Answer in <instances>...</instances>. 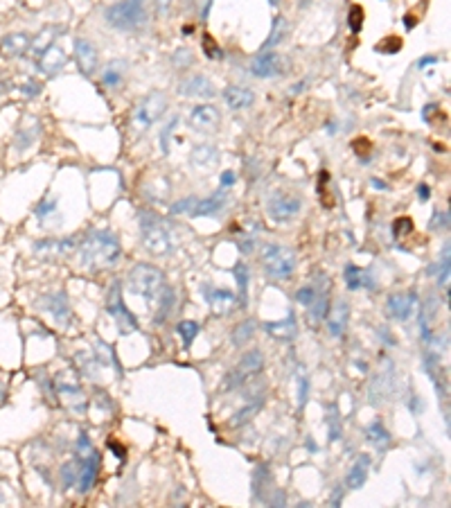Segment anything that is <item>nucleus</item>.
Listing matches in <instances>:
<instances>
[{
    "label": "nucleus",
    "mask_w": 451,
    "mask_h": 508,
    "mask_svg": "<svg viewBox=\"0 0 451 508\" xmlns=\"http://www.w3.org/2000/svg\"><path fill=\"white\" fill-rule=\"evenodd\" d=\"M57 32H59L57 27H45V29L38 32V36H32V45H29V50L34 52V57H38L43 50L50 48V45L54 43V38H57V36H54Z\"/></svg>",
    "instance_id": "37"
},
{
    "label": "nucleus",
    "mask_w": 451,
    "mask_h": 508,
    "mask_svg": "<svg viewBox=\"0 0 451 508\" xmlns=\"http://www.w3.org/2000/svg\"><path fill=\"white\" fill-rule=\"evenodd\" d=\"M215 93H217L215 84L210 82L206 75H192L185 82H181V86H178V95H183V97L208 99V97H212Z\"/></svg>",
    "instance_id": "19"
},
{
    "label": "nucleus",
    "mask_w": 451,
    "mask_h": 508,
    "mask_svg": "<svg viewBox=\"0 0 451 508\" xmlns=\"http://www.w3.org/2000/svg\"><path fill=\"white\" fill-rule=\"evenodd\" d=\"M204 48H206V52L210 50V52H212V55H208L210 59H219L221 57V50L219 48H217V45H215V41H212V38H206V41H204Z\"/></svg>",
    "instance_id": "54"
},
{
    "label": "nucleus",
    "mask_w": 451,
    "mask_h": 508,
    "mask_svg": "<svg viewBox=\"0 0 451 508\" xmlns=\"http://www.w3.org/2000/svg\"><path fill=\"white\" fill-rule=\"evenodd\" d=\"M127 287L131 294L149 298L151 301V298H156L160 294V289L165 287V274L149 263H138L131 267V271L127 276Z\"/></svg>",
    "instance_id": "4"
},
{
    "label": "nucleus",
    "mask_w": 451,
    "mask_h": 508,
    "mask_svg": "<svg viewBox=\"0 0 451 508\" xmlns=\"http://www.w3.org/2000/svg\"><path fill=\"white\" fill-rule=\"evenodd\" d=\"M66 66H68V55H66L64 45H59V43H52L48 50H43L41 55L36 57V68L48 77L59 75Z\"/></svg>",
    "instance_id": "12"
},
{
    "label": "nucleus",
    "mask_w": 451,
    "mask_h": 508,
    "mask_svg": "<svg viewBox=\"0 0 451 508\" xmlns=\"http://www.w3.org/2000/svg\"><path fill=\"white\" fill-rule=\"evenodd\" d=\"M377 52H382V55H395V52L402 50V38L400 36H388L384 38L382 43H377Z\"/></svg>",
    "instance_id": "43"
},
{
    "label": "nucleus",
    "mask_w": 451,
    "mask_h": 508,
    "mask_svg": "<svg viewBox=\"0 0 451 508\" xmlns=\"http://www.w3.org/2000/svg\"><path fill=\"white\" fill-rule=\"evenodd\" d=\"M411 228H413L411 217H398L393 221V237H404L406 233H411Z\"/></svg>",
    "instance_id": "47"
},
{
    "label": "nucleus",
    "mask_w": 451,
    "mask_h": 508,
    "mask_svg": "<svg viewBox=\"0 0 451 508\" xmlns=\"http://www.w3.org/2000/svg\"><path fill=\"white\" fill-rule=\"evenodd\" d=\"M54 210H57V199H43V202L36 206V217L43 221L45 217H50Z\"/></svg>",
    "instance_id": "48"
},
{
    "label": "nucleus",
    "mask_w": 451,
    "mask_h": 508,
    "mask_svg": "<svg viewBox=\"0 0 451 508\" xmlns=\"http://www.w3.org/2000/svg\"><path fill=\"white\" fill-rule=\"evenodd\" d=\"M77 246V237H70V240H41L34 244V251L38 256L52 258V256H64V253H70Z\"/></svg>",
    "instance_id": "25"
},
{
    "label": "nucleus",
    "mask_w": 451,
    "mask_h": 508,
    "mask_svg": "<svg viewBox=\"0 0 451 508\" xmlns=\"http://www.w3.org/2000/svg\"><path fill=\"white\" fill-rule=\"evenodd\" d=\"M140 224V240H143L145 249L154 253V256H167L174 249V237H172V228L162 217H158L156 213L143 210L138 217Z\"/></svg>",
    "instance_id": "2"
},
{
    "label": "nucleus",
    "mask_w": 451,
    "mask_h": 508,
    "mask_svg": "<svg viewBox=\"0 0 451 508\" xmlns=\"http://www.w3.org/2000/svg\"><path fill=\"white\" fill-rule=\"evenodd\" d=\"M104 19L115 29H124V32L140 29L147 23L145 0H118L104 12Z\"/></svg>",
    "instance_id": "3"
},
{
    "label": "nucleus",
    "mask_w": 451,
    "mask_h": 508,
    "mask_svg": "<svg viewBox=\"0 0 451 508\" xmlns=\"http://www.w3.org/2000/svg\"><path fill=\"white\" fill-rule=\"evenodd\" d=\"M348 25H350V29L356 34V32H361V27H363V10L359 5H352L350 7V12H348Z\"/></svg>",
    "instance_id": "42"
},
{
    "label": "nucleus",
    "mask_w": 451,
    "mask_h": 508,
    "mask_svg": "<svg viewBox=\"0 0 451 508\" xmlns=\"http://www.w3.org/2000/svg\"><path fill=\"white\" fill-rule=\"evenodd\" d=\"M54 389H57V396L61 398L66 409L77 411V413H82L86 409V396H84L82 387L75 380H70L68 375L61 373L57 380H54Z\"/></svg>",
    "instance_id": "10"
},
{
    "label": "nucleus",
    "mask_w": 451,
    "mask_h": 508,
    "mask_svg": "<svg viewBox=\"0 0 451 508\" xmlns=\"http://www.w3.org/2000/svg\"><path fill=\"white\" fill-rule=\"evenodd\" d=\"M307 312H309V321L314 323H321L325 317L330 314V298H328V291L325 289H318L316 291V298L312 301V305L307 307Z\"/></svg>",
    "instance_id": "33"
},
{
    "label": "nucleus",
    "mask_w": 451,
    "mask_h": 508,
    "mask_svg": "<svg viewBox=\"0 0 451 508\" xmlns=\"http://www.w3.org/2000/svg\"><path fill=\"white\" fill-rule=\"evenodd\" d=\"M287 34V21L284 16H276L273 19V27H271V34L267 41L262 43V50H269V48H276V45L282 41Z\"/></svg>",
    "instance_id": "38"
},
{
    "label": "nucleus",
    "mask_w": 451,
    "mask_h": 508,
    "mask_svg": "<svg viewBox=\"0 0 451 508\" xmlns=\"http://www.w3.org/2000/svg\"><path fill=\"white\" fill-rule=\"evenodd\" d=\"M269 3H271V5H278V0H269Z\"/></svg>",
    "instance_id": "61"
},
{
    "label": "nucleus",
    "mask_w": 451,
    "mask_h": 508,
    "mask_svg": "<svg viewBox=\"0 0 451 508\" xmlns=\"http://www.w3.org/2000/svg\"><path fill=\"white\" fill-rule=\"evenodd\" d=\"M260 263L271 278L289 280L295 271V253L293 249L282 246V244H264Z\"/></svg>",
    "instance_id": "5"
},
{
    "label": "nucleus",
    "mask_w": 451,
    "mask_h": 508,
    "mask_svg": "<svg viewBox=\"0 0 451 508\" xmlns=\"http://www.w3.org/2000/svg\"><path fill=\"white\" fill-rule=\"evenodd\" d=\"M226 188H219L215 192V195H210L206 199H197V206L192 208L190 217H215V215H219L226 206Z\"/></svg>",
    "instance_id": "22"
},
{
    "label": "nucleus",
    "mask_w": 451,
    "mask_h": 508,
    "mask_svg": "<svg viewBox=\"0 0 451 508\" xmlns=\"http://www.w3.org/2000/svg\"><path fill=\"white\" fill-rule=\"evenodd\" d=\"M235 179H237L235 172H232V169H226L221 174V188H232L235 186Z\"/></svg>",
    "instance_id": "55"
},
{
    "label": "nucleus",
    "mask_w": 451,
    "mask_h": 508,
    "mask_svg": "<svg viewBox=\"0 0 451 508\" xmlns=\"http://www.w3.org/2000/svg\"><path fill=\"white\" fill-rule=\"evenodd\" d=\"M219 109L215 104H199L190 111V125L197 129V132H212V129L219 127Z\"/></svg>",
    "instance_id": "17"
},
{
    "label": "nucleus",
    "mask_w": 451,
    "mask_h": 508,
    "mask_svg": "<svg viewBox=\"0 0 451 508\" xmlns=\"http://www.w3.org/2000/svg\"><path fill=\"white\" fill-rule=\"evenodd\" d=\"M124 80V64L122 61H111L102 71V82L108 88H118Z\"/></svg>",
    "instance_id": "36"
},
{
    "label": "nucleus",
    "mask_w": 451,
    "mask_h": 508,
    "mask_svg": "<svg viewBox=\"0 0 451 508\" xmlns=\"http://www.w3.org/2000/svg\"><path fill=\"white\" fill-rule=\"evenodd\" d=\"M255 335V321H244L239 323V326L235 328V332H232V346H242L246 341H251Z\"/></svg>",
    "instance_id": "39"
},
{
    "label": "nucleus",
    "mask_w": 451,
    "mask_h": 508,
    "mask_svg": "<svg viewBox=\"0 0 451 508\" xmlns=\"http://www.w3.org/2000/svg\"><path fill=\"white\" fill-rule=\"evenodd\" d=\"M343 278H345V285L348 289H372L375 287V276H372V269H359L356 265H348L345 271H343Z\"/></svg>",
    "instance_id": "24"
},
{
    "label": "nucleus",
    "mask_w": 451,
    "mask_h": 508,
    "mask_svg": "<svg viewBox=\"0 0 451 508\" xmlns=\"http://www.w3.org/2000/svg\"><path fill=\"white\" fill-rule=\"evenodd\" d=\"M232 276H235L237 280V287H239V303L246 305V294H248V267L246 265H237L232 269Z\"/></svg>",
    "instance_id": "40"
},
{
    "label": "nucleus",
    "mask_w": 451,
    "mask_h": 508,
    "mask_svg": "<svg viewBox=\"0 0 451 508\" xmlns=\"http://www.w3.org/2000/svg\"><path fill=\"white\" fill-rule=\"evenodd\" d=\"M417 307L413 291H400V294H391L386 298V312L398 321H409L413 317Z\"/></svg>",
    "instance_id": "15"
},
{
    "label": "nucleus",
    "mask_w": 451,
    "mask_h": 508,
    "mask_svg": "<svg viewBox=\"0 0 451 508\" xmlns=\"http://www.w3.org/2000/svg\"><path fill=\"white\" fill-rule=\"evenodd\" d=\"M29 45H32V36L25 32H12L0 38V55L5 59H19L25 52H29Z\"/></svg>",
    "instance_id": "18"
},
{
    "label": "nucleus",
    "mask_w": 451,
    "mask_h": 508,
    "mask_svg": "<svg viewBox=\"0 0 451 508\" xmlns=\"http://www.w3.org/2000/svg\"><path fill=\"white\" fill-rule=\"evenodd\" d=\"M21 93L25 95V97H36L38 93H41V86L34 82V80H27L25 84L21 86Z\"/></svg>",
    "instance_id": "52"
},
{
    "label": "nucleus",
    "mask_w": 451,
    "mask_h": 508,
    "mask_svg": "<svg viewBox=\"0 0 451 508\" xmlns=\"http://www.w3.org/2000/svg\"><path fill=\"white\" fill-rule=\"evenodd\" d=\"M262 407H264V396H253V398H251V402H248L246 407H242V409H239V411L235 413V418H232V425H235V427L246 425V422L251 420L253 415L262 409Z\"/></svg>",
    "instance_id": "35"
},
{
    "label": "nucleus",
    "mask_w": 451,
    "mask_h": 508,
    "mask_svg": "<svg viewBox=\"0 0 451 508\" xmlns=\"http://www.w3.org/2000/svg\"><path fill=\"white\" fill-rule=\"evenodd\" d=\"M77 253H80V263L84 267L97 271V269H108L118 263L122 246L118 235L111 230H90L88 235H84Z\"/></svg>",
    "instance_id": "1"
},
{
    "label": "nucleus",
    "mask_w": 451,
    "mask_h": 508,
    "mask_svg": "<svg viewBox=\"0 0 451 508\" xmlns=\"http://www.w3.org/2000/svg\"><path fill=\"white\" fill-rule=\"evenodd\" d=\"M158 298V307H156V314H154V321L156 323H162L167 321L169 314L174 312V305H176V289L172 287H162L160 294L156 296Z\"/></svg>",
    "instance_id": "31"
},
{
    "label": "nucleus",
    "mask_w": 451,
    "mask_h": 508,
    "mask_svg": "<svg viewBox=\"0 0 451 508\" xmlns=\"http://www.w3.org/2000/svg\"><path fill=\"white\" fill-rule=\"evenodd\" d=\"M431 228L433 230H442V228H449V213H435L433 219H431Z\"/></svg>",
    "instance_id": "51"
},
{
    "label": "nucleus",
    "mask_w": 451,
    "mask_h": 508,
    "mask_svg": "<svg viewBox=\"0 0 451 508\" xmlns=\"http://www.w3.org/2000/svg\"><path fill=\"white\" fill-rule=\"evenodd\" d=\"M316 291H318V287H302V289L295 291V301H298L300 305L309 307L314 298H316Z\"/></svg>",
    "instance_id": "49"
},
{
    "label": "nucleus",
    "mask_w": 451,
    "mask_h": 508,
    "mask_svg": "<svg viewBox=\"0 0 451 508\" xmlns=\"http://www.w3.org/2000/svg\"><path fill=\"white\" fill-rule=\"evenodd\" d=\"M307 396H309V380L307 377H298V407L300 409L305 407Z\"/></svg>",
    "instance_id": "50"
},
{
    "label": "nucleus",
    "mask_w": 451,
    "mask_h": 508,
    "mask_svg": "<svg viewBox=\"0 0 451 508\" xmlns=\"http://www.w3.org/2000/svg\"><path fill=\"white\" fill-rule=\"evenodd\" d=\"M0 502H3V495H0Z\"/></svg>",
    "instance_id": "63"
},
{
    "label": "nucleus",
    "mask_w": 451,
    "mask_h": 508,
    "mask_svg": "<svg viewBox=\"0 0 451 508\" xmlns=\"http://www.w3.org/2000/svg\"><path fill=\"white\" fill-rule=\"evenodd\" d=\"M264 330H267L271 337L282 339V341H291V339L295 337V332H298L293 314H289V317H287L284 321H269V323H264Z\"/></svg>",
    "instance_id": "28"
},
{
    "label": "nucleus",
    "mask_w": 451,
    "mask_h": 508,
    "mask_svg": "<svg viewBox=\"0 0 451 508\" xmlns=\"http://www.w3.org/2000/svg\"><path fill=\"white\" fill-rule=\"evenodd\" d=\"M262 368H264V355H262V352L260 350H248L246 355L239 359V366L235 368V371H230L228 375H226L223 389L232 391V389L242 387V384L246 382V377L258 375Z\"/></svg>",
    "instance_id": "9"
},
{
    "label": "nucleus",
    "mask_w": 451,
    "mask_h": 508,
    "mask_svg": "<svg viewBox=\"0 0 451 508\" xmlns=\"http://www.w3.org/2000/svg\"><path fill=\"white\" fill-rule=\"evenodd\" d=\"M341 502H343V490H337V495H334V492H332V504L334 506H341Z\"/></svg>",
    "instance_id": "59"
},
{
    "label": "nucleus",
    "mask_w": 451,
    "mask_h": 508,
    "mask_svg": "<svg viewBox=\"0 0 451 508\" xmlns=\"http://www.w3.org/2000/svg\"><path fill=\"white\" fill-rule=\"evenodd\" d=\"M165 111H167V97L162 95L160 90H154L151 95H147L134 109V115H131V129H134V134L149 132V129L162 118Z\"/></svg>",
    "instance_id": "6"
},
{
    "label": "nucleus",
    "mask_w": 451,
    "mask_h": 508,
    "mask_svg": "<svg viewBox=\"0 0 451 508\" xmlns=\"http://www.w3.org/2000/svg\"><path fill=\"white\" fill-rule=\"evenodd\" d=\"M204 298H206L210 310H212V314H217V317H226V314H230L237 307V296L232 294L230 289L206 287Z\"/></svg>",
    "instance_id": "14"
},
{
    "label": "nucleus",
    "mask_w": 451,
    "mask_h": 508,
    "mask_svg": "<svg viewBox=\"0 0 451 508\" xmlns=\"http://www.w3.org/2000/svg\"><path fill=\"white\" fill-rule=\"evenodd\" d=\"M417 197H419V202H429V197H431V188L426 186V183H419V186H417Z\"/></svg>",
    "instance_id": "56"
},
{
    "label": "nucleus",
    "mask_w": 451,
    "mask_h": 508,
    "mask_svg": "<svg viewBox=\"0 0 451 508\" xmlns=\"http://www.w3.org/2000/svg\"><path fill=\"white\" fill-rule=\"evenodd\" d=\"M38 134H41V125H38V120H32V127L23 125V127L19 129V134H16V141H14V145H16V149L25 152L27 147H32L34 141L38 138Z\"/></svg>",
    "instance_id": "34"
},
{
    "label": "nucleus",
    "mask_w": 451,
    "mask_h": 508,
    "mask_svg": "<svg viewBox=\"0 0 451 508\" xmlns=\"http://www.w3.org/2000/svg\"><path fill=\"white\" fill-rule=\"evenodd\" d=\"M190 160L197 167H215L217 160H219V152H217L215 145H208V143L197 145L190 154Z\"/></svg>",
    "instance_id": "30"
},
{
    "label": "nucleus",
    "mask_w": 451,
    "mask_h": 508,
    "mask_svg": "<svg viewBox=\"0 0 451 508\" xmlns=\"http://www.w3.org/2000/svg\"><path fill=\"white\" fill-rule=\"evenodd\" d=\"M43 312H48L54 317V321L59 323L61 328H66L70 323V317H73V312H70V305H68V296L64 291H57V294H48L43 298Z\"/></svg>",
    "instance_id": "20"
},
{
    "label": "nucleus",
    "mask_w": 451,
    "mask_h": 508,
    "mask_svg": "<svg viewBox=\"0 0 451 508\" xmlns=\"http://www.w3.org/2000/svg\"><path fill=\"white\" fill-rule=\"evenodd\" d=\"M300 210H302V199L298 195H287V192H276L267 204L269 217L273 221H280V224H287V221L295 219Z\"/></svg>",
    "instance_id": "8"
},
{
    "label": "nucleus",
    "mask_w": 451,
    "mask_h": 508,
    "mask_svg": "<svg viewBox=\"0 0 451 508\" xmlns=\"http://www.w3.org/2000/svg\"><path fill=\"white\" fill-rule=\"evenodd\" d=\"M5 93V90H3V84H0V95H3Z\"/></svg>",
    "instance_id": "62"
},
{
    "label": "nucleus",
    "mask_w": 451,
    "mask_h": 508,
    "mask_svg": "<svg viewBox=\"0 0 451 508\" xmlns=\"http://www.w3.org/2000/svg\"><path fill=\"white\" fill-rule=\"evenodd\" d=\"M328 425H330V441H339L341 438V418L337 407H330V415H328Z\"/></svg>",
    "instance_id": "45"
},
{
    "label": "nucleus",
    "mask_w": 451,
    "mask_h": 508,
    "mask_svg": "<svg viewBox=\"0 0 451 508\" xmlns=\"http://www.w3.org/2000/svg\"><path fill=\"white\" fill-rule=\"evenodd\" d=\"M365 438H368V443L379 452H384L388 445H391V434H388V429L384 427V422H379V420L368 425V429H365Z\"/></svg>",
    "instance_id": "32"
},
{
    "label": "nucleus",
    "mask_w": 451,
    "mask_h": 508,
    "mask_svg": "<svg viewBox=\"0 0 451 508\" xmlns=\"http://www.w3.org/2000/svg\"><path fill=\"white\" fill-rule=\"evenodd\" d=\"M169 5H172V0H156V7H158V12H160V14H167Z\"/></svg>",
    "instance_id": "58"
},
{
    "label": "nucleus",
    "mask_w": 451,
    "mask_h": 508,
    "mask_svg": "<svg viewBox=\"0 0 451 508\" xmlns=\"http://www.w3.org/2000/svg\"><path fill=\"white\" fill-rule=\"evenodd\" d=\"M372 186H375V188H379V190H384L386 186H384V183L382 181H379V179H372Z\"/></svg>",
    "instance_id": "60"
},
{
    "label": "nucleus",
    "mask_w": 451,
    "mask_h": 508,
    "mask_svg": "<svg viewBox=\"0 0 451 508\" xmlns=\"http://www.w3.org/2000/svg\"><path fill=\"white\" fill-rule=\"evenodd\" d=\"M368 470H370V457H368V454H363V457L356 459V463L350 468V472L345 476V486L350 490L363 488L365 479H368Z\"/></svg>",
    "instance_id": "26"
},
{
    "label": "nucleus",
    "mask_w": 451,
    "mask_h": 508,
    "mask_svg": "<svg viewBox=\"0 0 451 508\" xmlns=\"http://www.w3.org/2000/svg\"><path fill=\"white\" fill-rule=\"evenodd\" d=\"M223 102L230 111H244L251 109L255 102V93L246 86H237V84H230V86L223 88Z\"/></svg>",
    "instance_id": "21"
},
{
    "label": "nucleus",
    "mask_w": 451,
    "mask_h": 508,
    "mask_svg": "<svg viewBox=\"0 0 451 508\" xmlns=\"http://www.w3.org/2000/svg\"><path fill=\"white\" fill-rule=\"evenodd\" d=\"M77 479V461H70L64 468H61V481H64V488H70Z\"/></svg>",
    "instance_id": "46"
},
{
    "label": "nucleus",
    "mask_w": 451,
    "mask_h": 508,
    "mask_svg": "<svg viewBox=\"0 0 451 508\" xmlns=\"http://www.w3.org/2000/svg\"><path fill=\"white\" fill-rule=\"evenodd\" d=\"M75 59H77L80 71L86 77L97 73V64H99L97 48H95V43L88 41V38H77L75 41Z\"/></svg>",
    "instance_id": "16"
},
{
    "label": "nucleus",
    "mask_w": 451,
    "mask_h": 508,
    "mask_svg": "<svg viewBox=\"0 0 451 508\" xmlns=\"http://www.w3.org/2000/svg\"><path fill=\"white\" fill-rule=\"evenodd\" d=\"M106 310L113 317L120 335H131V332H136V330H138L136 314L131 312L129 307L124 305V301H122V285L120 282H113L111 285V291H108V301H106Z\"/></svg>",
    "instance_id": "7"
},
{
    "label": "nucleus",
    "mask_w": 451,
    "mask_h": 508,
    "mask_svg": "<svg viewBox=\"0 0 451 508\" xmlns=\"http://www.w3.org/2000/svg\"><path fill=\"white\" fill-rule=\"evenodd\" d=\"M176 332L183 337L185 346H190L194 339H197V335H199V323L197 321H181L176 326Z\"/></svg>",
    "instance_id": "41"
},
{
    "label": "nucleus",
    "mask_w": 451,
    "mask_h": 508,
    "mask_svg": "<svg viewBox=\"0 0 451 508\" xmlns=\"http://www.w3.org/2000/svg\"><path fill=\"white\" fill-rule=\"evenodd\" d=\"M348 323H350V307H348L345 301H339L337 305L332 307V317H330V323H328L330 335L332 337H343V332L348 330Z\"/></svg>",
    "instance_id": "27"
},
{
    "label": "nucleus",
    "mask_w": 451,
    "mask_h": 508,
    "mask_svg": "<svg viewBox=\"0 0 451 508\" xmlns=\"http://www.w3.org/2000/svg\"><path fill=\"white\" fill-rule=\"evenodd\" d=\"M435 61H438V57H422V59H419V61H417V64H415V66L419 68V71H424V68H426V66H431V64H435Z\"/></svg>",
    "instance_id": "57"
},
{
    "label": "nucleus",
    "mask_w": 451,
    "mask_h": 508,
    "mask_svg": "<svg viewBox=\"0 0 451 508\" xmlns=\"http://www.w3.org/2000/svg\"><path fill=\"white\" fill-rule=\"evenodd\" d=\"M99 474V454L93 452L86 459H77V479L75 486L80 492H88L97 481Z\"/></svg>",
    "instance_id": "13"
},
{
    "label": "nucleus",
    "mask_w": 451,
    "mask_h": 508,
    "mask_svg": "<svg viewBox=\"0 0 451 508\" xmlns=\"http://www.w3.org/2000/svg\"><path fill=\"white\" fill-rule=\"evenodd\" d=\"M176 125H178V118H172V120H169L167 125H165V129H162V136H160V138H162V152H165V154L169 152V149H167V138H169V134L174 132V127H176Z\"/></svg>",
    "instance_id": "53"
},
{
    "label": "nucleus",
    "mask_w": 451,
    "mask_h": 508,
    "mask_svg": "<svg viewBox=\"0 0 451 508\" xmlns=\"http://www.w3.org/2000/svg\"><path fill=\"white\" fill-rule=\"evenodd\" d=\"M271 481L273 479H271V470L267 463L255 468V472H253V499L255 502H264V499H267V492L271 490L269 488Z\"/></svg>",
    "instance_id": "29"
},
{
    "label": "nucleus",
    "mask_w": 451,
    "mask_h": 508,
    "mask_svg": "<svg viewBox=\"0 0 451 508\" xmlns=\"http://www.w3.org/2000/svg\"><path fill=\"white\" fill-rule=\"evenodd\" d=\"M393 387H395V375H393V364H388V371H384L382 375H377L375 380L370 384V400L372 404H379L382 400H386L388 396L393 394Z\"/></svg>",
    "instance_id": "23"
},
{
    "label": "nucleus",
    "mask_w": 451,
    "mask_h": 508,
    "mask_svg": "<svg viewBox=\"0 0 451 508\" xmlns=\"http://www.w3.org/2000/svg\"><path fill=\"white\" fill-rule=\"evenodd\" d=\"M287 61L280 52H271V50H262L258 57L251 61V73L260 80H271V77L284 75Z\"/></svg>",
    "instance_id": "11"
},
{
    "label": "nucleus",
    "mask_w": 451,
    "mask_h": 508,
    "mask_svg": "<svg viewBox=\"0 0 451 508\" xmlns=\"http://www.w3.org/2000/svg\"><path fill=\"white\" fill-rule=\"evenodd\" d=\"M194 206H197V197H185V199H181V202L169 206V215H188L190 217Z\"/></svg>",
    "instance_id": "44"
}]
</instances>
